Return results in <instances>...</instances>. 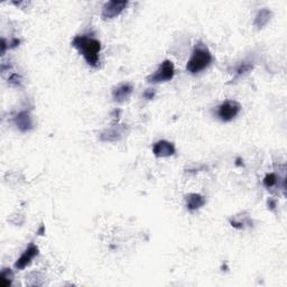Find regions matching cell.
<instances>
[{"instance_id":"6da1fadb","label":"cell","mask_w":287,"mask_h":287,"mask_svg":"<svg viewBox=\"0 0 287 287\" xmlns=\"http://www.w3.org/2000/svg\"><path fill=\"white\" fill-rule=\"evenodd\" d=\"M72 46L80 52L89 66L93 69L99 68L101 52V43L99 39L94 38L91 35H78L73 38Z\"/></svg>"},{"instance_id":"7a4b0ae2","label":"cell","mask_w":287,"mask_h":287,"mask_svg":"<svg viewBox=\"0 0 287 287\" xmlns=\"http://www.w3.org/2000/svg\"><path fill=\"white\" fill-rule=\"evenodd\" d=\"M212 61H213V57H212L210 50L203 42H198L194 46L191 58L187 61L186 71L191 74H198L209 68Z\"/></svg>"},{"instance_id":"3957f363","label":"cell","mask_w":287,"mask_h":287,"mask_svg":"<svg viewBox=\"0 0 287 287\" xmlns=\"http://www.w3.org/2000/svg\"><path fill=\"white\" fill-rule=\"evenodd\" d=\"M175 74V68L173 62L170 60H165L163 63H160L154 73H152L151 76L147 77V82L151 84H157V83H163V82L171 81L174 78Z\"/></svg>"},{"instance_id":"277c9868","label":"cell","mask_w":287,"mask_h":287,"mask_svg":"<svg viewBox=\"0 0 287 287\" xmlns=\"http://www.w3.org/2000/svg\"><path fill=\"white\" fill-rule=\"evenodd\" d=\"M241 111V105L235 100H227L222 102L217 109V117L223 123L234 120Z\"/></svg>"},{"instance_id":"5b68a950","label":"cell","mask_w":287,"mask_h":287,"mask_svg":"<svg viewBox=\"0 0 287 287\" xmlns=\"http://www.w3.org/2000/svg\"><path fill=\"white\" fill-rule=\"evenodd\" d=\"M127 6L128 1H116V0H112V1L105 2L104 7H102L101 18L104 21H110V19L116 18L123 13Z\"/></svg>"},{"instance_id":"8992f818","label":"cell","mask_w":287,"mask_h":287,"mask_svg":"<svg viewBox=\"0 0 287 287\" xmlns=\"http://www.w3.org/2000/svg\"><path fill=\"white\" fill-rule=\"evenodd\" d=\"M126 131V126L121 125L116 121L115 124H112L109 128L100 133V140L104 143H115V141L120 140L123 138Z\"/></svg>"},{"instance_id":"52a82bcc","label":"cell","mask_w":287,"mask_h":287,"mask_svg":"<svg viewBox=\"0 0 287 287\" xmlns=\"http://www.w3.org/2000/svg\"><path fill=\"white\" fill-rule=\"evenodd\" d=\"M38 254H39L38 247L36 245H34V243H29L26 250L22 254V256L15 262V268L18 270L25 269L26 267L30 264L31 261H33L36 256H38Z\"/></svg>"},{"instance_id":"ba28073f","label":"cell","mask_w":287,"mask_h":287,"mask_svg":"<svg viewBox=\"0 0 287 287\" xmlns=\"http://www.w3.org/2000/svg\"><path fill=\"white\" fill-rule=\"evenodd\" d=\"M176 153V148L174 144L168 140H158L153 145V154L158 158H163V157H171Z\"/></svg>"},{"instance_id":"9c48e42d","label":"cell","mask_w":287,"mask_h":287,"mask_svg":"<svg viewBox=\"0 0 287 287\" xmlns=\"http://www.w3.org/2000/svg\"><path fill=\"white\" fill-rule=\"evenodd\" d=\"M133 91V86L130 83H123L116 86L112 90V99L118 104H123V102L127 101Z\"/></svg>"},{"instance_id":"30bf717a","label":"cell","mask_w":287,"mask_h":287,"mask_svg":"<svg viewBox=\"0 0 287 287\" xmlns=\"http://www.w3.org/2000/svg\"><path fill=\"white\" fill-rule=\"evenodd\" d=\"M14 123L22 132H28L33 129V120L28 111H21L14 117Z\"/></svg>"},{"instance_id":"8fae6325","label":"cell","mask_w":287,"mask_h":287,"mask_svg":"<svg viewBox=\"0 0 287 287\" xmlns=\"http://www.w3.org/2000/svg\"><path fill=\"white\" fill-rule=\"evenodd\" d=\"M185 203H186V209L190 212H194L196 210L201 209L204 204L207 203V200L201 194L190 193L185 195Z\"/></svg>"},{"instance_id":"7c38bea8","label":"cell","mask_w":287,"mask_h":287,"mask_svg":"<svg viewBox=\"0 0 287 287\" xmlns=\"http://www.w3.org/2000/svg\"><path fill=\"white\" fill-rule=\"evenodd\" d=\"M272 17H273L272 10L267 9V8H262V9L258 11L256 17H255L254 26L256 27V28L261 29V28H262V27H265L267 24L270 22Z\"/></svg>"},{"instance_id":"4fadbf2b","label":"cell","mask_w":287,"mask_h":287,"mask_svg":"<svg viewBox=\"0 0 287 287\" xmlns=\"http://www.w3.org/2000/svg\"><path fill=\"white\" fill-rule=\"evenodd\" d=\"M254 69V63L253 62H241L240 64L237 66V69H235V76L233 78V82H235L237 80H239L241 77L246 76V74H248L249 72H251V70Z\"/></svg>"},{"instance_id":"5bb4252c","label":"cell","mask_w":287,"mask_h":287,"mask_svg":"<svg viewBox=\"0 0 287 287\" xmlns=\"http://www.w3.org/2000/svg\"><path fill=\"white\" fill-rule=\"evenodd\" d=\"M14 274L11 272L10 268H3L1 272V286L2 287H8L11 285V282H13Z\"/></svg>"},{"instance_id":"9a60e30c","label":"cell","mask_w":287,"mask_h":287,"mask_svg":"<svg viewBox=\"0 0 287 287\" xmlns=\"http://www.w3.org/2000/svg\"><path fill=\"white\" fill-rule=\"evenodd\" d=\"M230 223H231V226H233L234 228H235V229H239V230H241V229H245L246 225L250 226L251 221H250V220H249V218H248V217H245V218H243L242 220H241L240 218L231 219V220H230Z\"/></svg>"},{"instance_id":"2e32d148","label":"cell","mask_w":287,"mask_h":287,"mask_svg":"<svg viewBox=\"0 0 287 287\" xmlns=\"http://www.w3.org/2000/svg\"><path fill=\"white\" fill-rule=\"evenodd\" d=\"M277 182H278V179H277V175L274 174V173H270V174H267L265 176V179L262 180V184H264V186L267 188H272L274 186L277 185Z\"/></svg>"},{"instance_id":"e0dca14e","label":"cell","mask_w":287,"mask_h":287,"mask_svg":"<svg viewBox=\"0 0 287 287\" xmlns=\"http://www.w3.org/2000/svg\"><path fill=\"white\" fill-rule=\"evenodd\" d=\"M8 83H9L10 85H13V86H19L22 84V77L17 73L11 74L9 78H8Z\"/></svg>"},{"instance_id":"ac0fdd59","label":"cell","mask_w":287,"mask_h":287,"mask_svg":"<svg viewBox=\"0 0 287 287\" xmlns=\"http://www.w3.org/2000/svg\"><path fill=\"white\" fill-rule=\"evenodd\" d=\"M156 96V91L154 89H147L146 91L143 93V97L145 98L146 100H153Z\"/></svg>"},{"instance_id":"d6986e66","label":"cell","mask_w":287,"mask_h":287,"mask_svg":"<svg viewBox=\"0 0 287 287\" xmlns=\"http://www.w3.org/2000/svg\"><path fill=\"white\" fill-rule=\"evenodd\" d=\"M19 44H21V41H19L18 38H13L10 41V43H9V45H8V47H9V49H15V47L19 46Z\"/></svg>"},{"instance_id":"ffe728a7","label":"cell","mask_w":287,"mask_h":287,"mask_svg":"<svg viewBox=\"0 0 287 287\" xmlns=\"http://www.w3.org/2000/svg\"><path fill=\"white\" fill-rule=\"evenodd\" d=\"M7 50V41L5 38L1 39V55H5Z\"/></svg>"},{"instance_id":"44dd1931","label":"cell","mask_w":287,"mask_h":287,"mask_svg":"<svg viewBox=\"0 0 287 287\" xmlns=\"http://www.w3.org/2000/svg\"><path fill=\"white\" fill-rule=\"evenodd\" d=\"M268 208L270 210H275V208H276V201L275 200H268Z\"/></svg>"}]
</instances>
